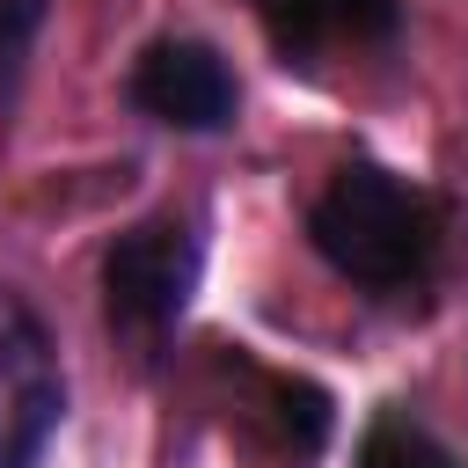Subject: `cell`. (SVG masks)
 <instances>
[{
  "label": "cell",
  "instance_id": "52a82bcc",
  "mask_svg": "<svg viewBox=\"0 0 468 468\" xmlns=\"http://www.w3.org/2000/svg\"><path fill=\"white\" fill-rule=\"evenodd\" d=\"M44 15H51V0H0V110H15V95H22V73H29V51L44 37Z\"/></svg>",
  "mask_w": 468,
  "mask_h": 468
},
{
  "label": "cell",
  "instance_id": "3957f363",
  "mask_svg": "<svg viewBox=\"0 0 468 468\" xmlns=\"http://www.w3.org/2000/svg\"><path fill=\"white\" fill-rule=\"evenodd\" d=\"M66 424V366L22 292L0 285V468H37Z\"/></svg>",
  "mask_w": 468,
  "mask_h": 468
},
{
  "label": "cell",
  "instance_id": "6da1fadb",
  "mask_svg": "<svg viewBox=\"0 0 468 468\" xmlns=\"http://www.w3.org/2000/svg\"><path fill=\"white\" fill-rule=\"evenodd\" d=\"M307 241L366 300H417L446 263L453 212L439 190L388 161H344L307 205Z\"/></svg>",
  "mask_w": 468,
  "mask_h": 468
},
{
  "label": "cell",
  "instance_id": "8992f818",
  "mask_svg": "<svg viewBox=\"0 0 468 468\" xmlns=\"http://www.w3.org/2000/svg\"><path fill=\"white\" fill-rule=\"evenodd\" d=\"M358 468H461V453H453L424 417H410L402 402H388V410L358 431Z\"/></svg>",
  "mask_w": 468,
  "mask_h": 468
},
{
  "label": "cell",
  "instance_id": "7a4b0ae2",
  "mask_svg": "<svg viewBox=\"0 0 468 468\" xmlns=\"http://www.w3.org/2000/svg\"><path fill=\"white\" fill-rule=\"evenodd\" d=\"M205 278V219L197 212H146L102 249V322L132 358L168 351V336L190 314V292Z\"/></svg>",
  "mask_w": 468,
  "mask_h": 468
},
{
  "label": "cell",
  "instance_id": "5b68a950",
  "mask_svg": "<svg viewBox=\"0 0 468 468\" xmlns=\"http://www.w3.org/2000/svg\"><path fill=\"white\" fill-rule=\"evenodd\" d=\"M285 66H336L402 37V0H249Z\"/></svg>",
  "mask_w": 468,
  "mask_h": 468
},
{
  "label": "cell",
  "instance_id": "277c9868",
  "mask_svg": "<svg viewBox=\"0 0 468 468\" xmlns=\"http://www.w3.org/2000/svg\"><path fill=\"white\" fill-rule=\"evenodd\" d=\"M124 102L161 124V132H190V139H212L241 117V80L227 66L219 44L205 37H154L132 73H124Z\"/></svg>",
  "mask_w": 468,
  "mask_h": 468
}]
</instances>
